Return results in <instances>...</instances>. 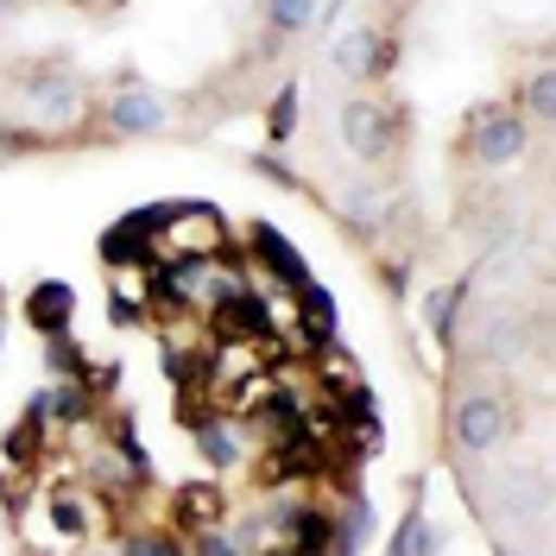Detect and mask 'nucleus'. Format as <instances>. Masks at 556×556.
<instances>
[{
	"label": "nucleus",
	"instance_id": "nucleus-12",
	"mask_svg": "<svg viewBox=\"0 0 556 556\" xmlns=\"http://www.w3.org/2000/svg\"><path fill=\"white\" fill-rule=\"evenodd\" d=\"M316 13H323V0H266V26L278 38H298L316 26Z\"/></svg>",
	"mask_w": 556,
	"mask_h": 556
},
{
	"label": "nucleus",
	"instance_id": "nucleus-7",
	"mask_svg": "<svg viewBox=\"0 0 556 556\" xmlns=\"http://www.w3.org/2000/svg\"><path fill=\"white\" fill-rule=\"evenodd\" d=\"M253 253H260V266H266V273H273L285 291H304V285H311V266H304V253L285 241L273 222H260V228H253Z\"/></svg>",
	"mask_w": 556,
	"mask_h": 556
},
{
	"label": "nucleus",
	"instance_id": "nucleus-4",
	"mask_svg": "<svg viewBox=\"0 0 556 556\" xmlns=\"http://www.w3.org/2000/svg\"><path fill=\"white\" fill-rule=\"evenodd\" d=\"M165 121H172V102H165L159 89H146V83H127V89L108 96V127H114V134L146 139V134H159Z\"/></svg>",
	"mask_w": 556,
	"mask_h": 556
},
{
	"label": "nucleus",
	"instance_id": "nucleus-21",
	"mask_svg": "<svg viewBox=\"0 0 556 556\" xmlns=\"http://www.w3.org/2000/svg\"><path fill=\"white\" fill-rule=\"evenodd\" d=\"M51 525H58L64 538H83V506H76V500H51Z\"/></svg>",
	"mask_w": 556,
	"mask_h": 556
},
{
	"label": "nucleus",
	"instance_id": "nucleus-14",
	"mask_svg": "<svg viewBox=\"0 0 556 556\" xmlns=\"http://www.w3.org/2000/svg\"><path fill=\"white\" fill-rule=\"evenodd\" d=\"M266 134H273V139L298 134V83H285V89L273 96V121H266Z\"/></svg>",
	"mask_w": 556,
	"mask_h": 556
},
{
	"label": "nucleus",
	"instance_id": "nucleus-3",
	"mask_svg": "<svg viewBox=\"0 0 556 556\" xmlns=\"http://www.w3.org/2000/svg\"><path fill=\"white\" fill-rule=\"evenodd\" d=\"M525 146H531V127H525L513 108H506V114H481V121H475V134H468V152H475V165H486V172L519 165Z\"/></svg>",
	"mask_w": 556,
	"mask_h": 556
},
{
	"label": "nucleus",
	"instance_id": "nucleus-8",
	"mask_svg": "<svg viewBox=\"0 0 556 556\" xmlns=\"http://www.w3.org/2000/svg\"><path fill=\"white\" fill-rule=\"evenodd\" d=\"M26 102L45 127H70L76 114H83V89H76V76H33L26 83Z\"/></svg>",
	"mask_w": 556,
	"mask_h": 556
},
{
	"label": "nucleus",
	"instance_id": "nucleus-5",
	"mask_svg": "<svg viewBox=\"0 0 556 556\" xmlns=\"http://www.w3.org/2000/svg\"><path fill=\"white\" fill-rule=\"evenodd\" d=\"M392 114H386L380 102H361V96H354V102L342 108V146L348 152H354V159H367V165H374V159H386V152H392Z\"/></svg>",
	"mask_w": 556,
	"mask_h": 556
},
{
	"label": "nucleus",
	"instance_id": "nucleus-15",
	"mask_svg": "<svg viewBox=\"0 0 556 556\" xmlns=\"http://www.w3.org/2000/svg\"><path fill=\"white\" fill-rule=\"evenodd\" d=\"M121 556H184V544H177L172 531H134Z\"/></svg>",
	"mask_w": 556,
	"mask_h": 556
},
{
	"label": "nucleus",
	"instance_id": "nucleus-23",
	"mask_svg": "<svg viewBox=\"0 0 556 556\" xmlns=\"http://www.w3.org/2000/svg\"><path fill=\"white\" fill-rule=\"evenodd\" d=\"M83 7H102V0H83Z\"/></svg>",
	"mask_w": 556,
	"mask_h": 556
},
{
	"label": "nucleus",
	"instance_id": "nucleus-13",
	"mask_svg": "<svg viewBox=\"0 0 556 556\" xmlns=\"http://www.w3.org/2000/svg\"><path fill=\"white\" fill-rule=\"evenodd\" d=\"M203 455L215 468H235V462H241V437H235L228 424H203Z\"/></svg>",
	"mask_w": 556,
	"mask_h": 556
},
{
	"label": "nucleus",
	"instance_id": "nucleus-11",
	"mask_svg": "<svg viewBox=\"0 0 556 556\" xmlns=\"http://www.w3.org/2000/svg\"><path fill=\"white\" fill-rule=\"evenodd\" d=\"M70 285H58V278H45L33 298H26V316H33V329H45V336H64L70 329Z\"/></svg>",
	"mask_w": 556,
	"mask_h": 556
},
{
	"label": "nucleus",
	"instance_id": "nucleus-6",
	"mask_svg": "<svg viewBox=\"0 0 556 556\" xmlns=\"http://www.w3.org/2000/svg\"><path fill=\"white\" fill-rule=\"evenodd\" d=\"M329 64H336V76H348V83H367V76H380V70H386V38H380V26H348V33L329 45Z\"/></svg>",
	"mask_w": 556,
	"mask_h": 556
},
{
	"label": "nucleus",
	"instance_id": "nucleus-2",
	"mask_svg": "<svg viewBox=\"0 0 556 556\" xmlns=\"http://www.w3.org/2000/svg\"><path fill=\"white\" fill-rule=\"evenodd\" d=\"M513 430V412H506V399H493V392H468V399H455L450 412V437L462 455H486L500 450V437Z\"/></svg>",
	"mask_w": 556,
	"mask_h": 556
},
{
	"label": "nucleus",
	"instance_id": "nucleus-1",
	"mask_svg": "<svg viewBox=\"0 0 556 556\" xmlns=\"http://www.w3.org/2000/svg\"><path fill=\"white\" fill-rule=\"evenodd\" d=\"M152 241L165 247L172 260H208V253H222V215L203 203L159 208V235Z\"/></svg>",
	"mask_w": 556,
	"mask_h": 556
},
{
	"label": "nucleus",
	"instance_id": "nucleus-9",
	"mask_svg": "<svg viewBox=\"0 0 556 556\" xmlns=\"http://www.w3.org/2000/svg\"><path fill=\"white\" fill-rule=\"evenodd\" d=\"M215 329H222V342H266V323H273V311L253 298V291H235L228 304H215Z\"/></svg>",
	"mask_w": 556,
	"mask_h": 556
},
{
	"label": "nucleus",
	"instance_id": "nucleus-18",
	"mask_svg": "<svg viewBox=\"0 0 556 556\" xmlns=\"http://www.w3.org/2000/svg\"><path fill=\"white\" fill-rule=\"evenodd\" d=\"M190 556H247V551L235 544V538H228V531L203 525V531H197V544H190Z\"/></svg>",
	"mask_w": 556,
	"mask_h": 556
},
{
	"label": "nucleus",
	"instance_id": "nucleus-17",
	"mask_svg": "<svg viewBox=\"0 0 556 556\" xmlns=\"http://www.w3.org/2000/svg\"><path fill=\"white\" fill-rule=\"evenodd\" d=\"M525 102H531V114H538V121H551V114H556V76H551V70H538V76H531Z\"/></svg>",
	"mask_w": 556,
	"mask_h": 556
},
{
	"label": "nucleus",
	"instance_id": "nucleus-20",
	"mask_svg": "<svg viewBox=\"0 0 556 556\" xmlns=\"http://www.w3.org/2000/svg\"><path fill=\"white\" fill-rule=\"evenodd\" d=\"M184 519H197V531L215 519V493H208V486H190V493H184Z\"/></svg>",
	"mask_w": 556,
	"mask_h": 556
},
{
	"label": "nucleus",
	"instance_id": "nucleus-24",
	"mask_svg": "<svg viewBox=\"0 0 556 556\" xmlns=\"http://www.w3.org/2000/svg\"><path fill=\"white\" fill-rule=\"evenodd\" d=\"M0 13H7V0H0Z\"/></svg>",
	"mask_w": 556,
	"mask_h": 556
},
{
	"label": "nucleus",
	"instance_id": "nucleus-16",
	"mask_svg": "<svg viewBox=\"0 0 556 556\" xmlns=\"http://www.w3.org/2000/svg\"><path fill=\"white\" fill-rule=\"evenodd\" d=\"M455 304H462V285H443V291H430V304H424V316H430V329L437 336H450V316Z\"/></svg>",
	"mask_w": 556,
	"mask_h": 556
},
{
	"label": "nucleus",
	"instance_id": "nucleus-19",
	"mask_svg": "<svg viewBox=\"0 0 556 556\" xmlns=\"http://www.w3.org/2000/svg\"><path fill=\"white\" fill-rule=\"evenodd\" d=\"M348 222H367V228H374V222H380L386 215V203H380V190H348Z\"/></svg>",
	"mask_w": 556,
	"mask_h": 556
},
{
	"label": "nucleus",
	"instance_id": "nucleus-22",
	"mask_svg": "<svg viewBox=\"0 0 556 556\" xmlns=\"http://www.w3.org/2000/svg\"><path fill=\"white\" fill-rule=\"evenodd\" d=\"M266 556H311V551H298V544H278V551H266Z\"/></svg>",
	"mask_w": 556,
	"mask_h": 556
},
{
	"label": "nucleus",
	"instance_id": "nucleus-10",
	"mask_svg": "<svg viewBox=\"0 0 556 556\" xmlns=\"http://www.w3.org/2000/svg\"><path fill=\"white\" fill-rule=\"evenodd\" d=\"M374 500L361 493V500H348V513H336L329 519V556H361L367 544H374Z\"/></svg>",
	"mask_w": 556,
	"mask_h": 556
}]
</instances>
